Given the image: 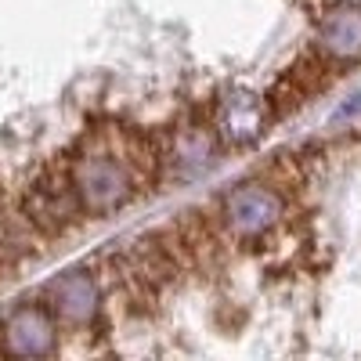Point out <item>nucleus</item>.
<instances>
[{
  "label": "nucleus",
  "mask_w": 361,
  "mask_h": 361,
  "mask_svg": "<svg viewBox=\"0 0 361 361\" xmlns=\"http://www.w3.org/2000/svg\"><path fill=\"white\" fill-rule=\"evenodd\" d=\"M282 214V199L279 192H271V185H238L224 195V221L231 231L238 235H260L264 228H271Z\"/></svg>",
  "instance_id": "nucleus-5"
},
{
  "label": "nucleus",
  "mask_w": 361,
  "mask_h": 361,
  "mask_svg": "<svg viewBox=\"0 0 361 361\" xmlns=\"http://www.w3.org/2000/svg\"><path fill=\"white\" fill-rule=\"evenodd\" d=\"M221 127L235 141H253L260 130V102L253 94H231L221 109Z\"/></svg>",
  "instance_id": "nucleus-9"
},
{
  "label": "nucleus",
  "mask_w": 361,
  "mask_h": 361,
  "mask_svg": "<svg viewBox=\"0 0 361 361\" xmlns=\"http://www.w3.org/2000/svg\"><path fill=\"white\" fill-rule=\"evenodd\" d=\"M22 214L29 217V224H33L40 235H58V231H66L80 214H83V206L73 192V180H69V170L66 173H58V170H47L33 188L25 192L22 199Z\"/></svg>",
  "instance_id": "nucleus-2"
},
{
  "label": "nucleus",
  "mask_w": 361,
  "mask_h": 361,
  "mask_svg": "<svg viewBox=\"0 0 361 361\" xmlns=\"http://www.w3.org/2000/svg\"><path fill=\"white\" fill-rule=\"evenodd\" d=\"M44 296H47V311L69 325L94 322V314L102 307V289L90 279V271H62L58 279L47 282Z\"/></svg>",
  "instance_id": "nucleus-4"
},
{
  "label": "nucleus",
  "mask_w": 361,
  "mask_h": 361,
  "mask_svg": "<svg viewBox=\"0 0 361 361\" xmlns=\"http://www.w3.org/2000/svg\"><path fill=\"white\" fill-rule=\"evenodd\" d=\"M214 152H217V141L209 130L202 127H188V130H180L173 141H170V163L180 170V173H202L209 163H214Z\"/></svg>",
  "instance_id": "nucleus-7"
},
{
  "label": "nucleus",
  "mask_w": 361,
  "mask_h": 361,
  "mask_svg": "<svg viewBox=\"0 0 361 361\" xmlns=\"http://www.w3.org/2000/svg\"><path fill=\"white\" fill-rule=\"evenodd\" d=\"M73 192L83 214H112L134 195V170L127 163V141L112 145L109 134H90L83 152L69 166Z\"/></svg>",
  "instance_id": "nucleus-1"
},
{
  "label": "nucleus",
  "mask_w": 361,
  "mask_h": 361,
  "mask_svg": "<svg viewBox=\"0 0 361 361\" xmlns=\"http://www.w3.org/2000/svg\"><path fill=\"white\" fill-rule=\"evenodd\" d=\"M54 343H58V333H54V318H51L47 307L22 304L4 318V325H0V350L4 354L44 357V354L54 350Z\"/></svg>",
  "instance_id": "nucleus-3"
},
{
  "label": "nucleus",
  "mask_w": 361,
  "mask_h": 361,
  "mask_svg": "<svg viewBox=\"0 0 361 361\" xmlns=\"http://www.w3.org/2000/svg\"><path fill=\"white\" fill-rule=\"evenodd\" d=\"M40 231L29 224L25 214H0V267L37 253Z\"/></svg>",
  "instance_id": "nucleus-8"
},
{
  "label": "nucleus",
  "mask_w": 361,
  "mask_h": 361,
  "mask_svg": "<svg viewBox=\"0 0 361 361\" xmlns=\"http://www.w3.org/2000/svg\"><path fill=\"white\" fill-rule=\"evenodd\" d=\"M318 51L336 62H350L361 54V8H336L333 15H325L318 29Z\"/></svg>",
  "instance_id": "nucleus-6"
}]
</instances>
